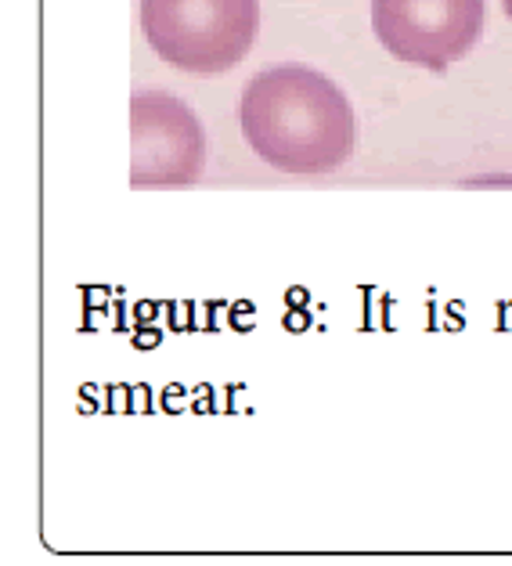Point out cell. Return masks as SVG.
Wrapping results in <instances>:
<instances>
[{
	"label": "cell",
	"instance_id": "1",
	"mask_svg": "<svg viewBox=\"0 0 512 566\" xmlns=\"http://www.w3.org/2000/svg\"><path fill=\"white\" fill-rule=\"evenodd\" d=\"M249 148L282 174H332L354 151V105L307 65H274L249 80L239 102Z\"/></svg>",
	"mask_w": 512,
	"mask_h": 566
},
{
	"label": "cell",
	"instance_id": "2",
	"mask_svg": "<svg viewBox=\"0 0 512 566\" xmlns=\"http://www.w3.org/2000/svg\"><path fill=\"white\" fill-rule=\"evenodd\" d=\"M257 0H142V30L166 65L185 73H224L257 40Z\"/></svg>",
	"mask_w": 512,
	"mask_h": 566
},
{
	"label": "cell",
	"instance_id": "3",
	"mask_svg": "<svg viewBox=\"0 0 512 566\" xmlns=\"http://www.w3.org/2000/svg\"><path fill=\"white\" fill-rule=\"evenodd\" d=\"M372 30L394 59L445 73L483 33V0H372Z\"/></svg>",
	"mask_w": 512,
	"mask_h": 566
},
{
	"label": "cell",
	"instance_id": "4",
	"mask_svg": "<svg viewBox=\"0 0 512 566\" xmlns=\"http://www.w3.org/2000/svg\"><path fill=\"white\" fill-rule=\"evenodd\" d=\"M206 163V134L196 113L174 94L130 98V188L196 185Z\"/></svg>",
	"mask_w": 512,
	"mask_h": 566
},
{
	"label": "cell",
	"instance_id": "5",
	"mask_svg": "<svg viewBox=\"0 0 512 566\" xmlns=\"http://www.w3.org/2000/svg\"><path fill=\"white\" fill-rule=\"evenodd\" d=\"M502 4H505V15L512 19V0H502Z\"/></svg>",
	"mask_w": 512,
	"mask_h": 566
}]
</instances>
